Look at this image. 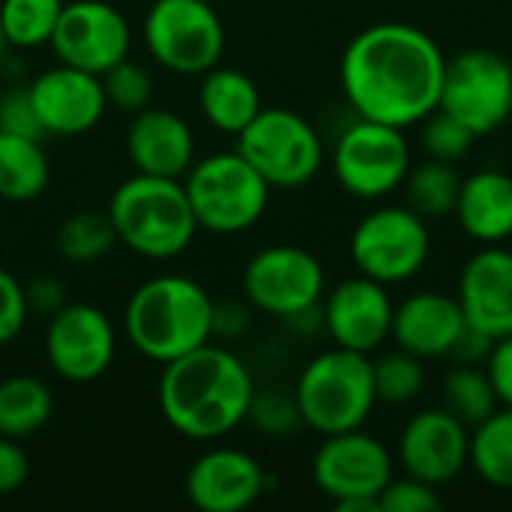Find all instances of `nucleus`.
Listing matches in <instances>:
<instances>
[{
  "mask_svg": "<svg viewBox=\"0 0 512 512\" xmlns=\"http://www.w3.org/2000/svg\"><path fill=\"white\" fill-rule=\"evenodd\" d=\"M447 57L432 33L405 21L360 30L342 51L339 81L357 117L417 126L441 102Z\"/></svg>",
  "mask_w": 512,
  "mask_h": 512,
  "instance_id": "f257e3e1",
  "label": "nucleus"
},
{
  "mask_svg": "<svg viewBox=\"0 0 512 512\" xmlns=\"http://www.w3.org/2000/svg\"><path fill=\"white\" fill-rule=\"evenodd\" d=\"M156 399L165 423L177 435L219 441L249 420L255 381L234 351L207 342L165 363Z\"/></svg>",
  "mask_w": 512,
  "mask_h": 512,
  "instance_id": "f03ea898",
  "label": "nucleus"
},
{
  "mask_svg": "<svg viewBox=\"0 0 512 512\" xmlns=\"http://www.w3.org/2000/svg\"><path fill=\"white\" fill-rule=\"evenodd\" d=\"M213 312L216 300L195 279L153 276L132 291L123 333L141 357L165 366L213 342Z\"/></svg>",
  "mask_w": 512,
  "mask_h": 512,
  "instance_id": "7ed1b4c3",
  "label": "nucleus"
},
{
  "mask_svg": "<svg viewBox=\"0 0 512 512\" xmlns=\"http://www.w3.org/2000/svg\"><path fill=\"white\" fill-rule=\"evenodd\" d=\"M108 219L117 231V243L150 261L183 255L198 234V222L180 177H153L135 171V177L114 189L108 201Z\"/></svg>",
  "mask_w": 512,
  "mask_h": 512,
  "instance_id": "20e7f679",
  "label": "nucleus"
},
{
  "mask_svg": "<svg viewBox=\"0 0 512 512\" xmlns=\"http://www.w3.org/2000/svg\"><path fill=\"white\" fill-rule=\"evenodd\" d=\"M294 399L303 426L321 438L363 429L378 405L372 357L339 345L315 354L294 384Z\"/></svg>",
  "mask_w": 512,
  "mask_h": 512,
  "instance_id": "39448f33",
  "label": "nucleus"
},
{
  "mask_svg": "<svg viewBox=\"0 0 512 512\" xmlns=\"http://www.w3.org/2000/svg\"><path fill=\"white\" fill-rule=\"evenodd\" d=\"M180 180L198 231L243 234L267 213L270 204V183L237 150L192 162Z\"/></svg>",
  "mask_w": 512,
  "mask_h": 512,
  "instance_id": "423d86ee",
  "label": "nucleus"
},
{
  "mask_svg": "<svg viewBox=\"0 0 512 512\" xmlns=\"http://www.w3.org/2000/svg\"><path fill=\"white\" fill-rule=\"evenodd\" d=\"M393 477L396 456L363 429L324 435L312 456V480L339 512H381L378 498Z\"/></svg>",
  "mask_w": 512,
  "mask_h": 512,
  "instance_id": "0eeeda50",
  "label": "nucleus"
},
{
  "mask_svg": "<svg viewBox=\"0 0 512 512\" xmlns=\"http://www.w3.org/2000/svg\"><path fill=\"white\" fill-rule=\"evenodd\" d=\"M234 150L270 183V189H300L312 183L324 165L318 129L291 108H261L237 135Z\"/></svg>",
  "mask_w": 512,
  "mask_h": 512,
  "instance_id": "6e6552de",
  "label": "nucleus"
},
{
  "mask_svg": "<svg viewBox=\"0 0 512 512\" xmlns=\"http://www.w3.org/2000/svg\"><path fill=\"white\" fill-rule=\"evenodd\" d=\"M348 252L357 273L390 288L411 282L426 267L432 255V231L408 204H381L354 225Z\"/></svg>",
  "mask_w": 512,
  "mask_h": 512,
  "instance_id": "1a4fd4ad",
  "label": "nucleus"
},
{
  "mask_svg": "<svg viewBox=\"0 0 512 512\" xmlns=\"http://www.w3.org/2000/svg\"><path fill=\"white\" fill-rule=\"evenodd\" d=\"M336 183L360 201H384L402 189L411 171L405 129L357 117L336 138L330 153Z\"/></svg>",
  "mask_w": 512,
  "mask_h": 512,
  "instance_id": "9d476101",
  "label": "nucleus"
},
{
  "mask_svg": "<svg viewBox=\"0 0 512 512\" xmlns=\"http://www.w3.org/2000/svg\"><path fill=\"white\" fill-rule=\"evenodd\" d=\"M144 42L159 66L177 75H204L225 51V27L210 0H153Z\"/></svg>",
  "mask_w": 512,
  "mask_h": 512,
  "instance_id": "9b49d317",
  "label": "nucleus"
},
{
  "mask_svg": "<svg viewBox=\"0 0 512 512\" xmlns=\"http://www.w3.org/2000/svg\"><path fill=\"white\" fill-rule=\"evenodd\" d=\"M438 108L459 117L477 138L498 132L512 117V63L489 48L447 57Z\"/></svg>",
  "mask_w": 512,
  "mask_h": 512,
  "instance_id": "f8f14e48",
  "label": "nucleus"
},
{
  "mask_svg": "<svg viewBox=\"0 0 512 512\" xmlns=\"http://www.w3.org/2000/svg\"><path fill=\"white\" fill-rule=\"evenodd\" d=\"M324 264L303 246L273 243L255 252L243 270V297L264 315L294 318L324 300Z\"/></svg>",
  "mask_w": 512,
  "mask_h": 512,
  "instance_id": "ddd939ff",
  "label": "nucleus"
},
{
  "mask_svg": "<svg viewBox=\"0 0 512 512\" xmlns=\"http://www.w3.org/2000/svg\"><path fill=\"white\" fill-rule=\"evenodd\" d=\"M117 354V333L111 318L90 303H66L48 318L45 360L69 384H90L102 378Z\"/></svg>",
  "mask_w": 512,
  "mask_h": 512,
  "instance_id": "4468645a",
  "label": "nucleus"
},
{
  "mask_svg": "<svg viewBox=\"0 0 512 512\" xmlns=\"http://www.w3.org/2000/svg\"><path fill=\"white\" fill-rule=\"evenodd\" d=\"M60 63L102 75L129 54L132 30L123 12L105 0L63 3L48 42Z\"/></svg>",
  "mask_w": 512,
  "mask_h": 512,
  "instance_id": "2eb2a0df",
  "label": "nucleus"
},
{
  "mask_svg": "<svg viewBox=\"0 0 512 512\" xmlns=\"http://www.w3.org/2000/svg\"><path fill=\"white\" fill-rule=\"evenodd\" d=\"M393 312L396 303L390 288L363 273L342 279L336 288L324 291L321 300L324 333L330 342L369 357L390 342Z\"/></svg>",
  "mask_w": 512,
  "mask_h": 512,
  "instance_id": "dca6fc26",
  "label": "nucleus"
},
{
  "mask_svg": "<svg viewBox=\"0 0 512 512\" xmlns=\"http://www.w3.org/2000/svg\"><path fill=\"white\" fill-rule=\"evenodd\" d=\"M396 459L402 474L444 489L471 459V429L444 405L417 411L399 435Z\"/></svg>",
  "mask_w": 512,
  "mask_h": 512,
  "instance_id": "f3484780",
  "label": "nucleus"
},
{
  "mask_svg": "<svg viewBox=\"0 0 512 512\" xmlns=\"http://www.w3.org/2000/svg\"><path fill=\"white\" fill-rule=\"evenodd\" d=\"M27 93L45 135L54 138H75L90 132L108 108L102 78L66 63L39 72L27 84Z\"/></svg>",
  "mask_w": 512,
  "mask_h": 512,
  "instance_id": "a211bd4d",
  "label": "nucleus"
},
{
  "mask_svg": "<svg viewBox=\"0 0 512 512\" xmlns=\"http://www.w3.org/2000/svg\"><path fill=\"white\" fill-rule=\"evenodd\" d=\"M183 489L195 510L243 512L267 492V471L246 450L216 447L189 465Z\"/></svg>",
  "mask_w": 512,
  "mask_h": 512,
  "instance_id": "6ab92c4d",
  "label": "nucleus"
},
{
  "mask_svg": "<svg viewBox=\"0 0 512 512\" xmlns=\"http://www.w3.org/2000/svg\"><path fill=\"white\" fill-rule=\"evenodd\" d=\"M456 300L462 315L480 333L501 339L512 333V252L501 243L474 252L462 273Z\"/></svg>",
  "mask_w": 512,
  "mask_h": 512,
  "instance_id": "aec40b11",
  "label": "nucleus"
},
{
  "mask_svg": "<svg viewBox=\"0 0 512 512\" xmlns=\"http://www.w3.org/2000/svg\"><path fill=\"white\" fill-rule=\"evenodd\" d=\"M465 324L468 321L456 294L414 291L402 303H396L390 339L396 348L411 351L420 360H438L450 357Z\"/></svg>",
  "mask_w": 512,
  "mask_h": 512,
  "instance_id": "412c9836",
  "label": "nucleus"
},
{
  "mask_svg": "<svg viewBox=\"0 0 512 512\" xmlns=\"http://www.w3.org/2000/svg\"><path fill=\"white\" fill-rule=\"evenodd\" d=\"M126 153L138 174L183 177L195 162V135L189 123L168 108H141L126 132Z\"/></svg>",
  "mask_w": 512,
  "mask_h": 512,
  "instance_id": "4be33fe9",
  "label": "nucleus"
},
{
  "mask_svg": "<svg viewBox=\"0 0 512 512\" xmlns=\"http://www.w3.org/2000/svg\"><path fill=\"white\" fill-rule=\"evenodd\" d=\"M453 216L462 234L474 243H507L512 237V174L501 168H483L462 177Z\"/></svg>",
  "mask_w": 512,
  "mask_h": 512,
  "instance_id": "5701e85b",
  "label": "nucleus"
},
{
  "mask_svg": "<svg viewBox=\"0 0 512 512\" xmlns=\"http://www.w3.org/2000/svg\"><path fill=\"white\" fill-rule=\"evenodd\" d=\"M198 105L204 120L228 135H240L252 123V117L264 108L255 81L246 72L219 63L201 75Z\"/></svg>",
  "mask_w": 512,
  "mask_h": 512,
  "instance_id": "b1692460",
  "label": "nucleus"
},
{
  "mask_svg": "<svg viewBox=\"0 0 512 512\" xmlns=\"http://www.w3.org/2000/svg\"><path fill=\"white\" fill-rule=\"evenodd\" d=\"M51 165L39 138L0 129V198L9 204H27L45 192Z\"/></svg>",
  "mask_w": 512,
  "mask_h": 512,
  "instance_id": "393cba45",
  "label": "nucleus"
},
{
  "mask_svg": "<svg viewBox=\"0 0 512 512\" xmlns=\"http://www.w3.org/2000/svg\"><path fill=\"white\" fill-rule=\"evenodd\" d=\"M54 414V393L33 375H9L0 381V435L27 438Z\"/></svg>",
  "mask_w": 512,
  "mask_h": 512,
  "instance_id": "a878e982",
  "label": "nucleus"
},
{
  "mask_svg": "<svg viewBox=\"0 0 512 512\" xmlns=\"http://www.w3.org/2000/svg\"><path fill=\"white\" fill-rule=\"evenodd\" d=\"M468 465L486 486L512 492V408L501 405L471 429Z\"/></svg>",
  "mask_w": 512,
  "mask_h": 512,
  "instance_id": "bb28decb",
  "label": "nucleus"
},
{
  "mask_svg": "<svg viewBox=\"0 0 512 512\" xmlns=\"http://www.w3.org/2000/svg\"><path fill=\"white\" fill-rule=\"evenodd\" d=\"M459 189H462L459 168L453 162H441V159H426L420 165H411V171L402 183L405 204L414 213H420L426 222L453 216Z\"/></svg>",
  "mask_w": 512,
  "mask_h": 512,
  "instance_id": "cd10ccee",
  "label": "nucleus"
},
{
  "mask_svg": "<svg viewBox=\"0 0 512 512\" xmlns=\"http://www.w3.org/2000/svg\"><path fill=\"white\" fill-rule=\"evenodd\" d=\"M444 408L459 417L468 429H474L477 423H483L492 411L501 408L495 387L489 381L486 366H471V363H459L447 378H444Z\"/></svg>",
  "mask_w": 512,
  "mask_h": 512,
  "instance_id": "c85d7f7f",
  "label": "nucleus"
},
{
  "mask_svg": "<svg viewBox=\"0 0 512 512\" xmlns=\"http://www.w3.org/2000/svg\"><path fill=\"white\" fill-rule=\"evenodd\" d=\"M117 246V231L105 213L81 210L63 219L57 231V252L72 264H93Z\"/></svg>",
  "mask_w": 512,
  "mask_h": 512,
  "instance_id": "c756f323",
  "label": "nucleus"
},
{
  "mask_svg": "<svg viewBox=\"0 0 512 512\" xmlns=\"http://www.w3.org/2000/svg\"><path fill=\"white\" fill-rule=\"evenodd\" d=\"M375 396L384 405H411L426 390V360L411 351L393 348L372 360Z\"/></svg>",
  "mask_w": 512,
  "mask_h": 512,
  "instance_id": "7c9ffc66",
  "label": "nucleus"
},
{
  "mask_svg": "<svg viewBox=\"0 0 512 512\" xmlns=\"http://www.w3.org/2000/svg\"><path fill=\"white\" fill-rule=\"evenodd\" d=\"M63 0H0V30L15 48H39L51 42Z\"/></svg>",
  "mask_w": 512,
  "mask_h": 512,
  "instance_id": "2f4dec72",
  "label": "nucleus"
},
{
  "mask_svg": "<svg viewBox=\"0 0 512 512\" xmlns=\"http://www.w3.org/2000/svg\"><path fill=\"white\" fill-rule=\"evenodd\" d=\"M420 138H423V150L429 159H441V162H459L468 156V150L474 147L477 135L450 111L435 108L432 114H426L420 123Z\"/></svg>",
  "mask_w": 512,
  "mask_h": 512,
  "instance_id": "473e14b6",
  "label": "nucleus"
},
{
  "mask_svg": "<svg viewBox=\"0 0 512 512\" xmlns=\"http://www.w3.org/2000/svg\"><path fill=\"white\" fill-rule=\"evenodd\" d=\"M99 78H102V90H105L108 105H114L120 111L135 114V111L147 108L150 99H153V78H150V72L141 63L129 60V57L114 63L111 69H105Z\"/></svg>",
  "mask_w": 512,
  "mask_h": 512,
  "instance_id": "72a5a7b5",
  "label": "nucleus"
},
{
  "mask_svg": "<svg viewBox=\"0 0 512 512\" xmlns=\"http://www.w3.org/2000/svg\"><path fill=\"white\" fill-rule=\"evenodd\" d=\"M249 420L261 432L276 435V438L291 435L297 426H303L294 393H282V390H267V393L255 390V399H252V408H249Z\"/></svg>",
  "mask_w": 512,
  "mask_h": 512,
  "instance_id": "f704fd0d",
  "label": "nucleus"
},
{
  "mask_svg": "<svg viewBox=\"0 0 512 512\" xmlns=\"http://www.w3.org/2000/svg\"><path fill=\"white\" fill-rule=\"evenodd\" d=\"M441 507H444V498H441L438 486L423 483L408 474L393 477L378 498L381 512H438Z\"/></svg>",
  "mask_w": 512,
  "mask_h": 512,
  "instance_id": "c9c22d12",
  "label": "nucleus"
},
{
  "mask_svg": "<svg viewBox=\"0 0 512 512\" xmlns=\"http://www.w3.org/2000/svg\"><path fill=\"white\" fill-rule=\"evenodd\" d=\"M27 297H24V285L0 267V345H9L12 339H18V333L27 324Z\"/></svg>",
  "mask_w": 512,
  "mask_h": 512,
  "instance_id": "e433bc0d",
  "label": "nucleus"
},
{
  "mask_svg": "<svg viewBox=\"0 0 512 512\" xmlns=\"http://www.w3.org/2000/svg\"><path fill=\"white\" fill-rule=\"evenodd\" d=\"M0 129L3 132H15V135H27V138H45V129L36 117V108L30 102L27 87L24 90H12L0 99Z\"/></svg>",
  "mask_w": 512,
  "mask_h": 512,
  "instance_id": "4c0bfd02",
  "label": "nucleus"
},
{
  "mask_svg": "<svg viewBox=\"0 0 512 512\" xmlns=\"http://www.w3.org/2000/svg\"><path fill=\"white\" fill-rule=\"evenodd\" d=\"M486 372L495 387V396L501 405L512 408V333L492 342V351L486 357Z\"/></svg>",
  "mask_w": 512,
  "mask_h": 512,
  "instance_id": "58836bf2",
  "label": "nucleus"
},
{
  "mask_svg": "<svg viewBox=\"0 0 512 512\" xmlns=\"http://www.w3.org/2000/svg\"><path fill=\"white\" fill-rule=\"evenodd\" d=\"M30 477V459L15 438L0 435V495L18 492Z\"/></svg>",
  "mask_w": 512,
  "mask_h": 512,
  "instance_id": "ea45409f",
  "label": "nucleus"
},
{
  "mask_svg": "<svg viewBox=\"0 0 512 512\" xmlns=\"http://www.w3.org/2000/svg\"><path fill=\"white\" fill-rule=\"evenodd\" d=\"M24 297H27V309L39 312V315H54L57 309L66 306V291L54 276H39L33 282L24 285Z\"/></svg>",
  "mask_w": 512,
  "mask_h": 512,
  "instance_id": "a19ab883",
  "label": "nucleus"
},
{
  "mask_svg": "<svg viewBox=\"0 0 512 512\" xmlns=\"http://www.w3.org/2000/svg\"><path fill=\"white\" fill-rule=\"evenodd\" d=\"M492 342H495L492 336H486V333H480L477 327L465 324V330H462V336L456 339V345H453L450 357H453L456 363L483 366V363H486V357H489V351H492Z\"/></svg>",
  "mask_w": 512,
  "mask_h": 512,
  "instance_id": "79ce46f5",
  "label": "nucleus"
},
{
  "mask_svg": "<svg viewBox=\"0 0 512 512\" xmlns=\"http://www.w3.org/2000/svg\"><path fill=\"white\" fill-rule=\"evenodd\" d=\"M246 330V312L234 303H216V312H213V336H222V339H231L237 333Z\"/></svg>",
  "mask_w": 512,
  "mask_h": 512,
  "instance_id": "37998d69",
  "label": "nucleus"
},
{
  "mask_svg": "<svg viewBox=\"0 0 512 512\" xmlns=\"http://www.w3.org/2000/svg\"><path fill=\"white\" fill-rule=\"evenodd\" d=\"M6 48H9V42H6V36H3V30H0V63H3V57H6Z\"/></svg>",
  "mask_w": 512,
  "mask_h": 512,
  "instance_id": "c03bdc74",
  "label": "nucleus"
},
{
  "mask_svg": "<svg viewBox=\"0 0 512 512\" xmlns=\"http://www.w3.org/2000/svg\"><path fill=\"white\" fill-rule=\"evenodd\" d=\"M210 3H213V0H210Z\"/></svg>",
  "mask_w": 512,
  "mask_h": 512,
  "instance_id": "a18cd8bd",
  "label": "nucleus"
}]
</instances>
